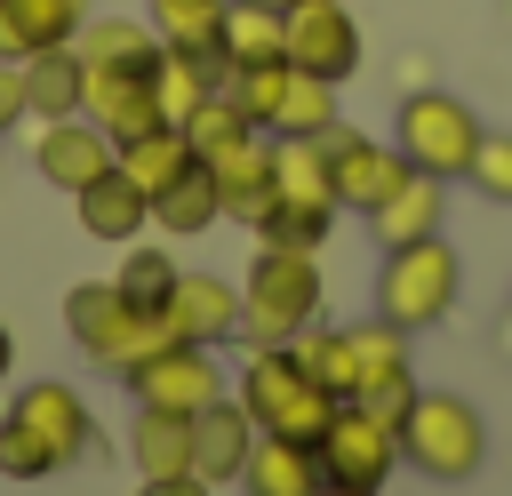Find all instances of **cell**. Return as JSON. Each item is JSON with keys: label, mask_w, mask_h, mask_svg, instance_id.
<instances>
[{"label": "cell", "mask_w": 512, "mask_h": 496, "mask_svg": "<svg viewBox=\"0 0 512 496\" xmlns=\"http://www.w3.org/2000/svg\"><path fill=\"white\" fill-rule=\"evenodd\" d=\"M160 320H168L176 344H224V336H240V288L216 280V272H176Z\"/></svg>", "instance_id": "cell-11"}, {"label": "cell", "mask_w": 512, "mask_h": 496, "mask_svg": "<svg viewBox=\"0 0 512 496\" xmlns=\"http://www.w3.org/2000/svg\"><path fill=\"white\" fill-rule=\"evenodd\" d=\"M272 184L288 208H336V184H328V136H280L272 144Z\"/></svg>", "instance_id": "cell-21"}, {"label": "cell", "mask_w": 512, "mask_h": 496, "mask_svg": "<svg viewBox=\"0 0 512 496\" xmlns=\"http://www.w3.org/2000/svg\"><path fill=\"white\" fill-rule=\"evenodd\" d=\"M240 488L248 496H320V448L280 440V432H256V448L240 464Z\"/></svg>", "instance_id": "cell-15"}, {"label": "cell", "mask_w": 512, "mask_h": 496, "mask_svg": "<svg viewBox=\"0 0 512 496\" xmlns=\"http://www.w3.org/2000/svg\"><path fill=\"white\" fill-rule=\"evenodd\" d=\"M224 0H152V32L160 40H216Z\"/></svg>", "instance_id": "cell-34"}, {"label": "cell", "mask_w": 512, "mask_h": 496, "mask_svg": "<svg viewBox=\"0 0 512 496\" xmlns=\"http://www.w3.org/2000/svg\"><path fill=\"white\" fill-rule=\"evenodd\" d=\"M224 96L256 120V128H272V112H280V96H288V56H264V64H232L224 72Z\"/></svg>", "instance_id": "cell-30"}, {"label": "cell", "mask_w": 512, "mask_h": 496, "mask_svg": "<svg viewBox=\"0 0 512 496\" xmlns=\"http://www.w3.org/2000/svg\"><path fill=\"white\" fill-rule=\"evenodd\" d=\"M400 464V432L384 416H368L360 400H336L328 432H320V480H352V488H384V472Z\"/></svg>", "instance_id": "cell-6"}, {"label": "cell", "mask_w": 512, "mask_h": 496, "mask_svg": "<svg viewBox=\"0 0 512 496\" xmlns=\"http://www.w3.org/2000/svg\"><path fill=\"white\" fill-rule=\"evenodd\" d=\"M400 176H408L400 144L384 152L376 136H344V128H328V184H336V208H360V216H368Z\"/></svg>", "instance_id": "cell-13"}, {"label": "cell", "mask_w": 512, "mask_h": 496, "mask_svg": "<svg viewBox=\"0 0 512 496\" xmlns=\"http://www.w3.org/2000/svg\"><path fill=\"white\" fill-rule=\"evenodd\" d=\"M64 320H72L80 352H88L96 368H112V376H136L160 344H176L160 312H144V304L120 296V280H80V288L64 296Z\"/></svg>", "instance_id": "cell-1"}, {"label": "cell", "mask_w": 512, "mask_h": 496, "mask_svg": "<svg viewBox=\"0 0 512 496\" xmlns=\"http://www.w3.org/2000/svg\"><path fill=\"white\" fill-rule=\"evenodd\" d=\"M328 216H336V208H288V200H280L256 232H264V248H320V240H328Z\"/></svg>", "instance_id": "cell-35"}, {"label": "cell", "mask_w": 512, "mask_h": 496, "mask_svg": "<svg viewBox=\"0 0 512 496\" xmlns=\"http://www.w3.org/2000/svg\"><path fill=\"white\" fill-rule=\"evenodd\" d=\"M80 112L112 144H128L144 128H168L160 120V96H152V72H136V64H80Z\"/></svg>", "instance_id": "cell-7"}, {"label": "cell", "mask_w": 512, "mask_h": 496, "mask_svg": "<svg viewBox=\"0 0 512 496\" xmlns=\"http://www.w3.org/2000/svg\"><path fill=\"white\" fill-rule=\"evenodd\" d=\"M328 128H336V80L288 64V96L272 112V136H328Z\"/></svg>", "instance_id": "cell-28"}, {"label": "cell", "mask_w": 512, "mask_h": 496, "mask_svg": "<svg viewBox=\"0 0 512 496\" xmlns=\"http://www.w3.org/2000/svg\"><path fill=\"white\" fill-rule=\"evenodd\" d=\"M48 472H56V448L24 416H8L0 424V480H48Z\"/></svg>", "instance_id": "cell-32"}, {"label": "cell", "mask_w": 512, "mask_h": 496, "mask_svg": "<svg viewBox=\"0 0 512 496\" xmlns=\"http://www.w3.org/2000/svg\"><path fill=\"white\" fill-rule=\"evenodd\" d=\"M72 200H80V224H88V240H120V248H128V240L152 224V200H144V192H136L120 168H112V176H96V184H80Z\"/></svg>", "instance_id": "cell-17"}, {"label": "cell", "mask_w": 512, "mask_h": 496, "mask_svg": "<svg viewBox=\"0 0 512 496\" xmlns=\"http://www.w3.org/2000/svg\"><path fill=\"white\" fill-rule=\"evenodd\" d=\"M248 128H256V120H248V112H240V104H232L224 88H216V96H208V104H200V112L184 120V136H192V160L224 152V144H232V136H248Z\"/></svg>", "instance_id": "cell-31"}, {"label": "cell", "mask_w": 512, "mask_h": 496, "mask_svg": "<svg viewBox=\"0 0 512 496\" xmlns=\"http://www.w3.org/2000/svg\"><path fill=\"white\" fill-rule=\"evenodd\" d=\"M408 400H416V384H408V376H400V384H376V392H360V408H368V416H384L392 432H400V416H408Z\"/></svg>", "instance_id": "cell-37"}, {"label": "cell", "mask_w": 512, "mask_h": 496, "mask_svg": "<svg viewBox=\"0 0 512 496\" xmlns=\"http://www.w3.org/2000/svg\"><path fill=\"white\" fill-rule=\"evenodd\" d=\"M128 384H136L144 408H168V416H200L208 400H224V376H216L208 344H160Z\"/></svg>", "instance_id": "cell-8"}, {"label": "cell", "mask_w": 512, "mask_h": 496, "mask_svg": "<svg viewBox=\"0 0 512 496\" xmlns=\"http://www.w3.org/2000/svg\"><path fill=\"white\" fill-rule=\"evenodd\" d=\"M8 120H32V104H24V64H0V136H8Z\"/></svg>", "instance_id": "cell-38"}, {"label": "cell", "mask_w": 512, "mask_h": 496, "mask_svg": "<svg viewBox=\"0 0 512 496\" xmlns=\"http://www.w3.org/2000/svg\"><path fill=\"white\" fill-rule=\"evenodd\" d=\"M208 176H216L224 216H232V224H248V232L280 208V184H272V144H256V128H248V136H232L224 152H208Z\"/></svg>", "instance_id": "cell-10"}, {"label": "cell", "mask_w": 512, "mask_h": 496, "mask_svg": "<svg viewBox=\"0 0 512 496\" xmlns=\"http://www.w3.org/2000/svg\"><path fill=\"white\" fill-rule=\"evenodd\" d=\"M88 24V0H0V56H40V48H64L72 32Z\"/></svg>", "instance_id": "cell-16"}, {"label": "cell", "mask_w": 512, "mask_h": 496, "mask_svg": "<svg viewBox=\"0 0 512 496\" xmlns=\"http://www.w3.org/2000/svg\"><path fill=\"white\" fill-rule=\"evenodd\" d=\"M248 448H256V416H248L240 400H208V408L192 416V472H200L208 488H216V480H240Z\"/></svg>", "instance_id": "cell-14"}, {"label": "cell", "mask_w": 512, "mask_h": 496, "mask_svg": "<svg viewBox=\"0 0 512 496\" xmlns=\"http://www.w3.org/2000/svg\"><path fill=\"white\" fill-rule=\"evenodd\" d=\"M168 288H176V264H168L160 248H136V256L120 264V296H128V304L160 312V304H168Z\"/></svg>", "instance_id": "cell-33"}, {"label": "cell", "mask_w": 512, "mask_h": 496, "mask_svg": "<svg viewBox=\"0 0 512 496\" xmlns=\"http://www.w3.org/2000/svg\"><path fill=\"white\" fill-rule=\"evenodd\" d=\"M128 456H136V472H144V480H160V472H192V416L144 408V416H136V432H128Z\"/></svg>", "instance_id": "cell-27"}, {"label": "cell", "mask_w": 512, "mask_h": 496, "mask_svg": "<svg viewBox=\"0 0 512 496\" xmlns=\"http://www.w3.org/2000/svg\"><path fill=\"white\" fill-rule=\"evenodd\" d=\"M112 168L152 200V192H168V184L192 168V136H184V128H144V136H128V144H120V160H112Z\"/></svg>", "instance_id": "cell-22"}, {"label": "cell", "mask_w": 512, "mask_h": 496, "mask_svg": "<svg viewBox=\"0 0 512 496\" xmlns=\"http://www.w3.org/2000/svg\"><path fill=\"white\" fill-rule=\"evenodd\" d=\"M216 48H224V64H264V56H288V8H264V0H224Z\"/></svg>", "instance_id": "cell-19"}, {"label": "cell", "mask_w": 512, "mask_h": 496, "mask_svg": "<svg viewBox=\"0 0 512 496\" xmlns=\"http://www.w3.org/2000/svg\"><path fill=\"white\" fill-rule=\"evenodd\" d=\"M24 104H32V120H72L80 112V56H72V40L24 56Z\"/></svg>", "instance_id": "cell-24"}, {"label": "cell", "mask_w": 512, "mask_h": 496, "mask_svg": "<svg viewBox=\"0 0 512 496\" xmlns=\"http://www.w3.org/2000/svg\"><path fill=\"white\" fill-rule=\"evenodd\" d=\"M136 496H208V480H200V472H160V480H144Z\"/></svg>", "instance_id": "cell-39"}, {"label": "cell", "mask_w": 512, "mask_h": 496, "mask_svg": "<svg viewBox=\"0 0 512 496\" xmlns=\"http://www.w3.org/2000/svg\"><path fill=\"white\" fill-rule=\"evenodd\" d=\"M448 304H456V248H448L440 232H424V240H400V248L384 256L376 312H384L392 328H432Z\"/></svg>", "instance_id": "cell-4"}, {"label": "cell", "mask_w": 512, "mask_h": 496, "mask_svg": "<svg viewBox=\"0 0 512 496\" xmlns=\"http://www.w3.org/2000/svg\"><path fill=\"white\" fill-rule=\"evenodd\" d=\"M160 32L152 24H136V16H88L80 32H72V56L80 64H136V72H152L160 64Z\"/></svg>", "instance_id": "cell-20"}, {"label": "cell", "mask_w": 512, "mask_h": 496, "mask_svg": "<svg viewBox=\"0 0 512 496\" xmlns=\"http://www.w3.org/2000/svg\"><path fill=\"white\" fill-rule=\"evenodd\" d=\"M40 176L56 184V192H80V184H96V176H112V160H120V144L88 120V112H72V120H48L40 128Z\"/></svg>", "instance_id": "cell-12"}, {"label": "cell", "mask_w": 512, "mask_h": 496, "mask_svg": "<svg viewBox=\"0 0 512 496\" xmlns=\"http://www.w3.org/2000/svg\"><path fill=\"white\" fill-rule=\"evenodd\" d=\"M264 8H296V0H264Z\"/></svg>", "instance_id": "cell-42"}, {"label": "cell", "mask_w": 512, "mask_h": 496, "mask_svg": "<svg viewBox=\"0 0 512 496\" xmlns=\"http://www.w3.org/2000/svg\"><path fill=\"white\" fill-rule=\"evenodd\" d=\"M224 216V200H216V176H208V160H192L168 192H152V224L160 232H176V240H192V232H208Z\"/></svg>", "instance_id": "cell-25"}, {"label": "cell", "mask_w": 512, "mask_h": 496, "mask_svg": "<svg viewBox=\"0 0 512 496\" xmlns=\"http://www.w3.org/2000/svg\"><path fill=\"white\" fill-rule=\"evenodd\" d=\"M488 200H512V136H488L480 128V152H472V168H464Z\"/></svg>", "instance_id": "cell-36"}, {"label": "cell", "mask_w": 512, "mask_h": 496, "mask_svg": "<svg viewBox=\"0 0 512 496\" xmlns=\"http://www.w3.org/2000/svg\"><path fill=\"white\" fill-rule=\"evenodd\" d=\"M288 352H296V368H304L320 392L352 400V336H344V328H296Z\"/></svg>", "instance_id": "cell-29"}, {"label": "cell", "mask_w": 512, "mask_h": 496, "mask_svg": "<svg viewBox=\"0 0 512 496\" xmlns=\"http://www.w3.org/2000/svg\"><path fill=\"white\" fill-rule=\"evenodd\" d=\"M488 456V432H480V408L456 400V392H416L408 416H400V464H416L424 480H472Z\"/></svg>", "instance_id": "cell-3"}, {"label": "cell", "mask_w": 512, "mask_h": 496, "mask_svg": "<svg viewBox=\"0 0 512 496\" xmlns=\"http://www.w3.org/2000/svg\"><path fill=\"white\" fill-rule=\"evenodd\" d=\"M344 336H352V400L408 376V328H392L384 312H376L368 328H344Z\"/></svg>", "instance_id": "cell-26"}, {"label": "cell", "mask_w": 512, "mask_h": 496, "mask_svg": "<svg viewBox=\"0 0 512 496\" xmlns=\"http://www.w3.org/2000/svg\"><path fill=\"white\" fill-rule=\"evenodd\" d=\"M16 416L56 448V464H72V456L88 448V408H80V392H64V384H32V392L16 400Z\"/></svg>", "instance_id": "cell-23"}, {"label": "cell", "mask_w": 512, "mask_h": 496, "mask_svg": "<svg viewBox=\"0 0 512 496\" xmlns=\"http://www.w3.org/2000/svg\"><path fill=\"white\" fill-rule=\"evenodd\" d=\"M312 320H320V264H312V248H264L248 264V288H240V336L248 344H288Z\"/></svg>", "instance_id": "cell-2"}, {"label": "cell", "mask_w": 512, "mask_h": 496, "mask_svg": "<svg viewBox=\"0 0 512 496\" xmlns=\"http://www.w3.org/2000/svg\"><path fill=\"white\" fill-rule=\"evenodd\" d=\"M8 360H16V344H8V328H0V376H8Z\"/></svg>", "instance_id": "cell-41"}, {"label": "cell", "mask_w": 512, "mask_h": 496, "mask_svg": "<svg viewBox=\"0 0 512 496\" xmlns=\"http://www.w3.org/2000/svg\"><path fill=\"white\" fill-rule=\"evenodd\" d=\"M288 64L320 72V80H344L360 64V24L344 16V0H296L288 8Z\"/></svg>", "instance_id": "cell-9"}, {"label": "cell", "mask_w": 512, "mask_h": 496, "mask_svg": "<svg viewBox=\"0 0 512 496\" xmlns=\"http://www.w3.org/2000/svg\"><path fill=\"white\" fill-rule=\"evenodd\" d=\"M472 152H480V120L448 96V88H416L408 104H400V160L408 168H424V176H464L472 168Z\"/></svg>", "instance_id": "cell-5"}, {"label": "cell", "mask_w": 512, "mask_h": 496, "mask_svg": "<svg viewBox=\"0 0 512 496\" xmlns=\"http://www.w3.org/2000/svg\"><path fill=\"white\" fill-rule=\"evenodd\" d=\"M320 496H376V488H352V480H320Z\"/></svg>", "instance_id": "cell-40"}, {"label": "cell", "mask_w": 512, "mask_h": 496, "mask_svg": "<svg viewBox=\"0 0 512 496\" xmlns=\"http://www.w3.org/2000/svg\"><path fill=\"white\" fill-rule=\"evenodd\" d=\"M368 224H376V240L384 248H400V240H424V232H440V176H424V168H408L376 208H368Z\"/></svg>", "instance_id": "cell-18"}]
</instances>
